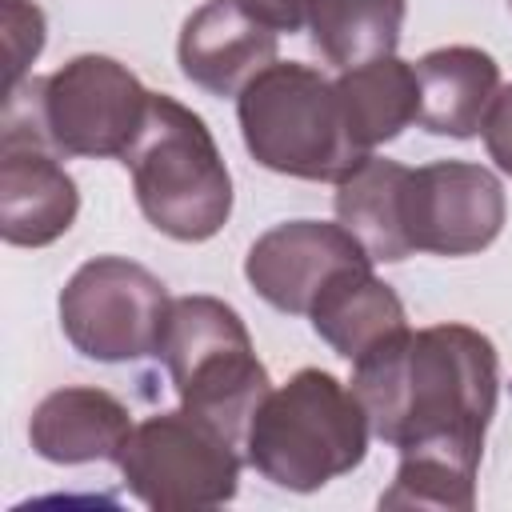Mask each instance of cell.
<instances>
[{"mask_svg": "<svg viewBox=\"0 0 512 512\" xmlns=\"http://www.w3.org/2000/svg\"><path fill=\"white\" fill-rule=\"evenodd\" d=\"M276 36L280 32L248 16L236 0H208L184 20L176 60L196 88L240 96V88L276 60Z\"/></svg>", "mask_w": 512, "mask_h": 512, "instance_id": "8fae6325", "label": "cell"}, {"mask_svg": "<svg viewBox=\"0 0 512 512\" xmlns=\"http://www.w3.org/2000/svg\"><path fill=\"white\" fill-rule=\"evenodd\" d=\"M236 4L272 32H300L312 12V0H236Z\"/></svg>", "mask_w": 512, "mask_h": 512, "instance_id": "7402d4cb", "label": "cell"}, {"mask_svg": "<svg viewBox=\"0 0 512 512\" xmlns=\"http://www.w3.org/2000/svg\"><path fill=\"white\" fill-rule=\"evenodd\" d=\"M340 112L352 144L372 156L380 144L396 140L408 124L420 120V80L416 64L400 56H380L356 68H344L336 80Z\"/></svg>", "mask_w": 512, "mask_h": 512, "instance_id": "2e32d148", "label": "cell"}, {"mask_svg": "<svg viewBox=\"0 0 512 512\" xmlns=\"http://www.w3.org/2000/svg\"><path fill=\"white\" fill-rule=\"evenodd\" d=\"M144 220L180 240H212L232 216V176L208 124L180 100L152 92L148 116L124 152Z\"/></svg>", "mask_w": 512, "mask_h": 512, "instance_id": "277c9868", "label": "cell"}, {"mask_svg": "<svg viewBox=\"0 0 512 512\" xmlns=\"http://www.w3.org/2000/svg\"><path fill=\"white\" fill-rule=\"evenodd\" d=\"M504 216V184L484 164L432 160L404 176L400 224L412 252L476 256L500 236Z\"/></svg>", "mask_w": 512, "mask_h": 512, "instance_id": "9c48e42d", "label": "cell"}, {"mask_svg": "<svg viewBox=\"0 0 512 512\" xmlns=\"http://www.w3.org/2000/svg\"><path fill=\"white\" fill-rule=\"evenodd\" d=\"M480 136H484V148L496 160V168L512 176V84L500 88V96H496V104H492Z\"/></svg>", "mask_w": 512, "mask_h": 512, "instance_id": "44dd1931", "label": "cell"}, {"mask_svg": "<svg viewBox=\"0 0 512 512\" xmlns=\"http://www.w3.org/2000/svg\"><path fill=\"white\" fill-rule=\"evenodd\" d=\"M420 80V128L432 136L472 140L480 136L496 96L500 64L472 44H444L416 60Z\"/></svg>", "mask_w": 512, "mask_h": 512, "instance_id": "5bb4252c", "label": "cell"}, {"mask_svg": "<svg viewBox=\"0 0 512 512\" xmlns=\"http://www.w3.org/2000/svg\"><path fill=\"white\" fill-rule=\"evenodd\" d=\"M476 460L444 448H408L392 484L380 492V508H448L472 512L476 504Z\"/></svg>", "mask_w": 512, "mask_h": 512, "instance_id": "d6986e66", "label": "cell"}, {"mask_svg": "<svg viewBox=\"0 0 512 512\" xmlns=\"http://www.w3.org/2000/svg\"><path fill=\"white\" fill-rule=\"evenodd\" d=\"M312 332L344 360H360L368 348L408 328L404 300L384 284L372 264L340 268L308 308Z\"/></svg>", "mask_w": 512, "mask_h": 512, "instance_id": "9a60e30c", "label": "cell"}, {"mask_svg": "<svg viewBox=\"0 0 512 512\" xmlns=\"http://www.w3.org/2000/svg\"><path fill=\"white\" fill-rule=\"evenodd\" d=\"M160 360L180 408L244 448L248 424L272 392V380L240 312L220 296H176L160 336Z\"/></svg>", "mask_w": 512, "mask_h": 512, "instance_id": "8992f818", "label": "cell"}, {"mask_svg": "<svg viewBox=\"0 0 512 512\" xmlns=\"http://www.w3.org/2000/svg\"><path fill=\"white\" fill-rule=\"evenodd\" d=\"M348 388L388 448H444L480 464L500 396V356L468 324L400 328L352 360Z\"/></svg>", "mask_w": 512, "mask_h": 512, "instance_id": "6da1fadb", "label": "cell"}, {"mask_svg": "<svg viewBox=\"0 0 512 512\" xmlns=\"http://www.w3.org/2000/svg\"><path fill=\"white\" fill-rule=\"evenodd\" d=\"M60 328L68 344L100 364L160 356L172 296L156 272L124 256L84 260L60 288Z\"/></svg>", "mask_w": 512, "mask_h": 512, "instance_id": "ba28073f", "label": "cell"}, {"mask_svg": "<svg viewBox=\"0 0 512 512\" xmlns=\"http://www.w3.org/2000/svg\"><path fill=\"white\" fill-rule=\"evenodd\" d=\"M240 464V444L188 408L140 420L116 460L124 488L156 512L228 504L240 488Z\"/></svg>", "mask_w": 512, "mask_h": 512, "instance_id": "52a82bcc", "label": "cell"}, {"mask_svg": "<svg viewBox=\"0 0 512 512\" xmlns=\"http://www.w3.org/2000/svg\"><path fill=\"white\" fill-rule=\"evenodd\" d=\"M508 8H512V0H508Z\"/></svg>", "mask_w": 512, "mask_h": 512, "instance_id": "603a6c76", "label": "cell"}, {"mask_svg": "<svg viewBox=\"0 0 512 512\" xmlns=\"http://www.w3.org/2000/svg\"><path fill=\"white\" fill-rule=\"evenodd\" d=\"M80 212V192L52 148L0 140V236L16 248L60 240Z\"/></svg>", "mask_w": 512, "mask_h": 512, "instance_id": "7c38bea8", "label": "cell"}, {"mask_svg": "<svg viewBox=\"0 0 512 512\" xmlns=\"http://www.w3.org/2000/svg\"><path fill=\"white\" fill-rule=\"evenodd\" d=\"M404 12V0H312L308 32L316 52L344 72L380 56H396Z\"/></svg>", "mask_w": 512, "mask_h": 512, "instance_id": "ac0fdd59", "label": "cell"}, {"mask_svg": "<svg viewBox=\"0 0 512 512\" xmlns=\"http://www.w3.org/2000/svg\"><path fill=\"white\" fill-rule=\"evenodd\" d=\"M152 92L120 60L84 52L48 76L4 92L0 140L52 148L56 156H120L144 128Z\"/></svg>", "mask_w": 512, "mask_h": 512, "instance_id": "7a4b0ae2", "label": "cell"}, {"mask_svg": "<svg viewBox=\"0 0 512 512\" xmlns=\"http://www.w3.org/2000/svg\"><path fill=\"white\" fill-rule=\"evenodd\" d=\"M368 416L348 384L324 368H300L256 408L244 460L276 488L316 492L368 456Z\"/></svg>", "mask_w": 512, "mask_h": 512, "instance_id": "3957f363", "label": "cell"}, {"mask_svg": "<svg viewBox=\"0 0 512 512\" xmlns=\"http://www.w3.org/2000/svg\"><path fill=\"white\" fill-rule=\"evenodd\" d=\"M404 176H408L404 164L368 156L344 180H336V220L364 244L372 260H384V264L412 256L400 224Z\"/></svg>", "mask_w": 512, "mask_h": 512, "instance_id": "e0dca14e", "label": "cell"}, {"mask_svg": "<svg viewBox=\"0 0 512 512\" xmlns=\"http://www.w3.org/2000/svg\"><path fill=\"white\" fill-rule=\"evenodd\" d=\"M4 12V52H8V88L28 80V64L44 48V12L28 0H0Z\"/></svg>", "mask_w": 512, "mask_h": 512, "instance_id": "ffe728a7", "label": "cell"}, {"mask_svg": "<svg viewBox=\"0 0 512 512\" xmlns=\"http://www.w3.org/2000/svg\"><path fill=\"white\" fill-rule=\"evenodd\" d=\"M352 264H376L364 244L336 220H288L256 236L244 256V280L264 304L288 316H308L320 288Z\"/></svg>", "mask_w": 512, "mask_h": 512, "instance_id": "30bf717a", "label": "cell"}, {"mask_svg": "<svg viewBox=\"0 0 512 512\" xmlns=\"http://www.w3.org/2000/svg\"><path fill=\"white\" fill-rule=\"evenodd\" d=\"M132 412L104 388H56L48 392L28 420L32 452L48 464H92L120 460L132 436Z\"/></svg>", "mask_w": 512, "mask_h": 512, "instance_id": "4fadbf2b", "label": "cell"}, {"mask_svg": "<svg viewBox=\"0 0 512 512\" xmlns=\"http://www.w3.org/2000/svg\"><path fill=\"white\" fill-rule=\"evenodd\" d=\"M244 148L256 164L296 180H344L368 160L344 124L336 84L320 68L272 60L236 96Z\"/></svg>", "mask_w": 512, "mask_h": 512, "instance_id": "5b68a950", "label": "cell"}]
</instances>
